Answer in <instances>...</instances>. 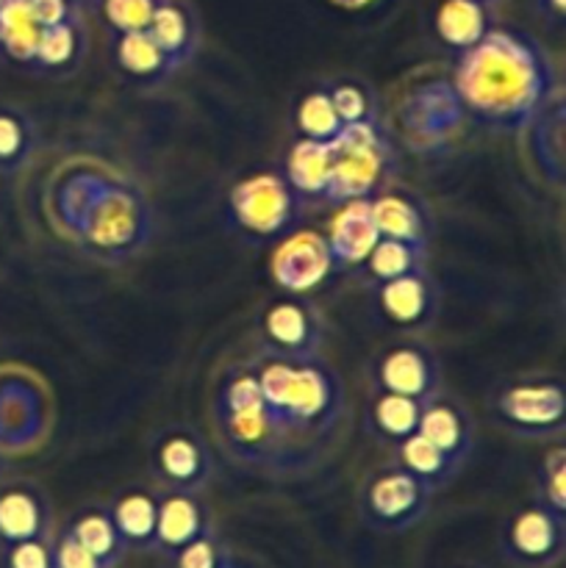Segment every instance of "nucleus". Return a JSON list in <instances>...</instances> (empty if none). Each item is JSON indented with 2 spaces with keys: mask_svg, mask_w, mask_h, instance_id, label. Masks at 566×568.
Here are the masks:
<instances>
[{
  "mask_svg": "<svg viewBox=\"0 0 566 568\" xmlns=\"http://www.w3.org/2000/svg\"><path fill=\"white\" fill-rule=\"evenodd\" d=\"M558 89L547 50L530 33L497 26L461 50L453 75L461 109L499 133L530 125Z\"/></svg>",
  "mask_w": 566,
  "mask_h": 568,
  "instance_id": "obj_1",
  "label": "nucleus"
},
{
  "mask_svg": "<svg viewBox=\"0 0 566 568\" xmlns=\"http://www.w3.org/2000/svg\"><path fill=\"white\" fill-rule=\"evenodd\" d=\"M253 372L264 403L300 444L336 430L344 408L342 381L320 355L292 358L261 353Z\"/></svg>",
  "mask_w": 566,
  "mask_h": 568,
  "instance_id": "obj_2",
  "label": "nucleus"
},
{
  "mask_svg": "<svg viewBox=\"0 0 566 568\" xmlns=\"http://www.w3.org/2000/svg\"><path fill=\"white\" fill-rule=\"evenodd\" d=\"M211 427L220 447L231 458L255 469L289 464L294 449H303V444L286 430V425L272 414V408L261 397L253 366L231 372L216 386Z\"/></svg>",
  "mask_w": 566,
  "mask_h": 568,
  "instance_id": "obj_3",
  "label": "nucleus"
},
{
  "mask_svg": "<svg viewBox=\"0 0 566 568\" xmlns=\"http://www.w3.org/2000/svg\"><path fill=\"white\" fill-rule=\"evenodd\" d=\"M72 186L83 194L81 216H70L67 225L78 244L98 258L114 261L137 253L150 236L148 205L137 192L100 175H75Z\"/></svg>",
  "mask_w": 566,
  "mask_h": 568,
  "instance_id": "obj_4",
  "label": "nucleus"
},
{
  "mask_svg": "<svg viewBox=\"0 0 566 568\" xmlns=\"http://www.w3.org/2000/svg\"><path fill=\"white\" fill-rule=\"evenodd\" d=\"M499 430L527 442H560L566 430V386L560 377H522L488 397Z\"/></svg>",
  "mask_w": 566,
  "mask_h": 568,
  "instance_id": "obj_5",
  "label": "nucleus"
},
{
  "mask_svg": "<svg viewBox=\"0 0 566 568\" xmlns=\"http://www.w3.org/2000/svg\"><path fill=\"white\" fill-rule=\"evenodd\" d=\"M327 150H331V172L322 197L333 205L375 194L394 164L392 144L386 142L377 122L344 125L342 133L327 142Z\"/></svg>",
  "mask_w": 566,
  "mask_h": 568,
  "instance_id": "obj_6",
  "label": "nucleus"
},
{
  "mask_svg": "<svg viewBox=\"0 0 566 568\" xmlns=\"http://www.w3.org/2000/svg\"><path fill=\"white\" fill-rule=\"evenodd\" d=\"M297 211V192L286 178L275 172H259L231 189V214L244 233L270 239L286 231Z\"/></svg>",
  "mask_w": 566,
  "mask_h": 568,
  "instance_id": "obj_7",
  "label": "nucleus"
},
{
  "mask_svg": "<svg viewBox=\"0 0 566 568\" xmlns=\"http://www.w3.org/2000/svg\"><path fill=\"white\" fill-rule=\"evenodd\" d=\"M375 381L381 392L403 394V397L431 403L444 392L442 366L436 353L422 344H400L388 347L375 366Z\"/></svg>",
  "mask_w": 566,
  "mask_h": 568,
  "instance_id": "obj_8",
  "label": "nucleus"
},
{
  "mask_svg": "<svg viewBox=\"0 0 566 568\" xmlns=\"http://www.w3.org/2000/svg\"><path fill=\"white\" fill-rule=\"evenodd\" d=\"M261 333H264V349L272 355H320L322 325L314 311L297 300L270 303L261 311Z\"/></svg>",
  "mask_w": 566,
  "mask_h": 568,
  "instance_id": "obj_9",
  "label": "nucleus"
},
{
  "mask_svg": "<svg viewBox=\"0 0 566 568\" xmlns=\"http://www.w3.org/2000/svg\"><path fill=\"white\" fill-rule=\"evenodd\" d=\"M272 277L286 292H311L320 286L336 266H333L331 250L325 236L314 231L294 233L272 255Z\"/></svg>",
  "mask_w": 566,
  "mask_h": 568,
  "instance_id": "obj_10",
  "label": "nucleus"
},
{
  "mask_svg": "<svg viewBox=\"0 0 566 568\" xmlns=\"http://www.w3.org/2000/svg\"><path fill=\"white\" fill-rule=\"evenodd\" d=\"M155 44L164 50L172 70L181 72L192 64L203 42V26L189 0H161L153 11V20L144 28Z\"/></svg>",
  "mask_w": 566,
  "mask_h": 568,
  "instance_id": "obj_11",
  "label": "nucleus"
},
{
  "mask_svg": "<svg viewBox=\"0 0 566 568\" xmlns=\"http://www.w3.org/2000/svg\"><path fill=\"white\" fill-rule=\"evenodd\" d=\"M416 433L425 436L431 444H436L442 453L458 460L461 466L469 460L472 449H475V419H472L461 399L449 397L444 392L433 397L431 403H425Z\"/></svg>",
  "mask_w": 566,
  "mask_h": 568,
  "instance_id": "obj_12",
  "label": "nucleus"
},
{
  "mask_svg": "<svg viewBox=\"0 0 566 568\" xmlns=\"http://www.w3.org/2000/svg\"><path fill=\"white\" fill-rule=\"evenodd\" d=\"M431 488L425 483L416 480L414 475L397 469L383 471L375 480H370L364 491V505L370 510L372 519L388 521V525H400V521L416 519Z\"/></svg>",
  "mask_w": 566,
  "mask_h": 568,
  "instance_id": "obj_13",
  "label": "nucleus"
},
{
  "mask_svg": "<svg viewBox=\"0 0 566 568\" xmlns=\"http://www.w3.org/2000/svg\"><path fill=\"white\" fill-rule=\"evenodd\" d=\"M370 211L381 239L431 250V216L416 197L405 192H383L377 197H370Z\"/></svg>",
  "mask_w": 566,
  "mask_h": 568,
  "instance_id": "obj_14",
  "label": "nucleus"
},
{
  "mask_svg": "<svg viewBox=\"0 0 566 568\" xmlns=\"http://www.w3.org/2000/svg\"><path fill=\"white\" fill-rule=\"evenodd\" d=\"M375 222H372L370 197L364 200H350L342 205L336 216L327 225V250H331L333 266L344 270V266H358L364 264L370 250L377 242Z\"/></svg>",
  "mask_w": 566,
  "mask_h": 568,
  "instance_id": "obj_15",
  "label": "nucleus"
},
{
  "mask_svg": "<svg viewBox=\"0 0 566 568\" xmlns=\"http://www.w3.org/2000/svg\"><path fill=\"white\" fill-rule=\"evenodd\" d=\"M381 308L394 325L422 327L436 316L438 294L431 281V272H411L377 286Z\"/></svg>",
  "mask_w": 566,
  "mask_h": 568,
  "instance_id": "obj_16",
  "label": "nucleus"
},
{
  "mask_svg": "<svg viewBox=\"0 0 566 568\" xmlns=\"http://www.w3.org/2000/svg\"><path fill=\"white\" fill-rule=\"evenodd\" d=\"M155 466L172 486L198 488L211 475V455L194 433L172 430L155 444Z\"/></svg>",
  "mask_w": 566,
  "mask_h": 568,
  "instance_id": "obj_17",
  "label": "nucleus"
},
{
  "mask_svg": "<svg viewBox=\"0 0 566 568\" xmlns=\"http://www.w3.org/2000/svg\"><path fill=\"white\" fill-rule=\"evenodd\" d=\"M111 53H114V64L122 75L131 83H142V87H161L178 75L172 70L170 59L164 50L150 39L148 31H131V33H111Z\"/></svg>",
  "mask_w": 566,
  "mask_h": 568,
  "instance_id": "obj_18",
  "label": "nucleus"
},
{
  "mask_svg": "<svg viewBox=\"0 0 566 568\" xmlns=\"http://www.w3.org/2000/svg\"><path fill=\"white\" fill-rule=\"evenodd\" d=\"M89 50V28L87 17L70 14L55 26H44L39 33L37 59L33 70L37 72H70L83 61Z\"/></svg>",
  "mask_w": 566,
  "mask_h": 568,
  "instance_id": "obj_19",
  "label": "nucleus"
},
{
  "mask_svg": "<svg viewBox=\"0 0 566 568\" xmlns=\"http://www.w3.org/2000/svg\"><path fill=\"white\" fill-rule=\"evenodd\" d=\"M494 9L477 3V0H438L433 14V31L444 48L466 50L486 37L494 26Z\"/></svg>",
  "mask_w": 566,
  "mask_h": 568,
  "instance_id": "obj_20",
  "label": "nucleus"
},
{
  "mask_svg": "<svg viewBox=\"0 0 566 568\" xmlns=\"http://www.w3.org/2000/svg\"><path fill=\"white\" fill-rule=\"evenodd\" d=\"M42 26L33 17V0H0V55L33 70Z\"/></svg>",
  "mask_w": 566,
  "mask_h": 568,
  "instance_id": "obj_21",
  "label": "nucleus"
},
{
  "mask_svg": "<svg viewBox=\"0 0 566 568\" xmlns=\"http://www.w3.org/2000/svg\"><path fill=\"white\" fill-rule=\"evenodd\" d=\"M44 508L39 491L31 486H14L0 488V541L6 544H22L33 541L42 530Z\"/></svg>",
  "mask_w": 566,
  "mask_h": 568,
  "instance_id": "obj_22",
  "label": "nucleus"
},
{
  "mask_svg": "<svg viewBox=\"0 0 566 568\" xmlns=\"http://www.w3.org/2000/svg\"><path fill=\"white\" fill-rule=\"evenodd\" d=\"M394 449H397L400 469L414 475L420 483H425L431 491L436 486L449 483L461 471L458 460L449 458L447 453H442L436 444H431L425 436H420V433H414V436L394 444Z\"/></svg>",
  "mask_w": 566,
  "mask_h": 568,
  "instance_id": "obj_23",
  "label": "nucleus"
},
{
  "mask_svg": "<svg viewBox=\"0 0 566 568\" xmlns=\"http://www.w3.org/2000/svg\"><path fill=\"white\" fill-rule=\"evenodd\" d=\"M422 408H425V403H420V399L381 392V388H377L370 405V425L377 438H383V442L388 444H400L403 438L414 436L416 433Z\"/></svg>",
  "mask_w": 566,
  "mask_h": 568,
  "instance_id": "obj_24",
  "label": "nucleus"
},
{
  "mask_svg": "<svg viewBox=\"0 0 566 568\" xmlns=\"http://www.w3.org/2000/svg\"><path fill=\"white\" fill-rule=\"evenodd\" d=\"M327 172H331V150L325 142L300 139L286 155V183L303 197L325 194Z\"/></svg>",
  "mask_w": 566,
  "mask_h": 568,
  "instance_id": "obj_25",
  "label": "nucleus"
},
{
  "mask_svg": "<svg viewBox=\"0 0 566 568\" xmlns=\"http://www.w3.org/2000/svg\"><path fill=\"white\" fill-rule=\"evenodd\" d=\"M37 148V128L17 105H0V175H14Z\"/></svg>",
  "mask_w": 566,
  "mask_h": 568,
  "instance_id": "obj_26",
  "label": "nucleus"
},
{
  "mask_svg": "<svg viewBox=\"0 0 566 568\" xmlns=\"http://www.w3.org/2000/svg\"><path fill=\"white\" fill-rule=\"evenodd\" d=\"M364 264L370 281L375 283V286H381V283L411 275V272H425L427 250L414 247V244L405 242H394V239H377Z\"/></svg>",
  "mask_w": 566,
  "mask_h": 568,
  "instance_id": "obj_27",
  "label": "nucleus"
},
{
  "mask_svg": "<svg viewBox=\"0 0 566 568\" xmlns=\"http://www.w3.org/2000/svg\"><path fill=\"white\" fill-rule=\"evenodd\" d=\"M560 519L564 516L555 514L549 508H533L525 510L519 519L511 527V544L525 558H544L553 552L560 541Z\"/></svg>",
  "mask_w": 566,
  "mask_h": 568,
  "instance_id": "obj_28",
  "label": "nucleus"
},
{
  "mask_svg": "<svg viewBox=\"0 0 566 568\" xmlns=\"http://www.w3.org/2000/svg\"><path fill=\"white\" fill-rule=\"evenodd\" d=\"M200 530V510L186 494H175L161 503L155 510V536L166 544V547H183V544L194 541Z\"/></svg>",
  "mask_w": 566,
  "mask_h": 568,
  "instance_id": "obj_29",
  "label": "nucleus"
},
{
  "mask_svg": "<svg viewBox=\"0 0 566 568\" xmlns=\"http://www.w3.org/2000/svg\"><path fill=\"white\" fill-rule=\"evenodd\" d=\"M297 128L303 139L311 142H331L342 133V120H338L336 109H333L331 98H327L325 87H316L300 100L297 105Z\"/></svg>",
  "mask_w": 566,
  "mask_h": 568,
  "instance_id": "obj_30",
  "label": "nucleus"
},
{
  "mask_svg": "<svg viewBox=\"0 0 566 568\" xmlns=\"http://www.w3.org/2000/svg\"><path fill=\"white\" fill-rule=\"evenodd\" d=\"M325 92L336 109L342 125H364V122H377V109L372 92L361 83L338 81L325 83Z\"/></svg>",
  "mask_w": 566,
  "mask_h": 568,
  "instance_id": "obj_31",
  "label": "nucleus"
},
{
  "mask_svg": "<svg viewBox=\"0 0 566 568\" xmlns=\"http://www.w3.org/2000/svg\"><path fill=\"white\" fill-rule=\"evenodd\" d=\"M155 505L148 494H128L114 508V527L128 541H144L155 532Z\"/></svg>",
  "mask_w": 566,
  "mask_h": 568,
  "instance_id": "obj_32",
  "label": "nucleus"
},
{
  "mask_svg": "<svg viewBox=\"0 0 566 568\" xmlns=\"http://www.w3.org/2000/svg\"><path fill=\"white\" fill-rule=\"evenodd\" d=\"M161 0H100L98 14L111 33L144 31L153 20V11Z\"/></svg>",
  "mask_w": 566,
  "mask_h": 568,
  "instance_id": "obj_33",
  "label": "nucleus"
},
{
  "mask_svg": "<svg viewBox=\"0 0 566 568\" xmlns=\"http://www.w3.org/2000/svg\"><path fill=\"white\" fill-rule=\"evenodd\" d=\"M538 491L544 494V508L555 510L564 516L566 510V447L564 442H555L553 449H547L538 469Z\"/></svg>",
  "mask_w": 566,
  "mask_h": 568,
  "instance_id": "obj_34",
  "label": "nucleus"
},
{
  "mask_svg": "<svg viewBox=\"0 0 566 568\" xmlns=\"http://www.w3.org/2000/svg\"><path fill=\"white\" fill-rule=\"evenodd\" d=\"M72 536H75L89 552L98 555V558H105V555L117 547V536H120V532H117L114 521L105 519L103 514H89L78 521Z\"/></svg>",
  "mask_w": 566,
  "mask_h": 568,
  "instance_id": "obj_35",
  "label": "nucleus"
},
{
  "mask_svg": "<svg viewBox=\"0 0 566 568\" xmlns=\"http://www.w3.org/2000/svg\"><path fill=\"white\" fill-rule=\"evenodd\" d=\"M9 568H50L48 549L33 538V541H22L11 547Z\"/></svg>",
  "mask_w": 566,
  "mask_h": 568,
  "instance_id": "obj_36",
  "label": "nucleus"
},
{
  "mask_svg": "<svg viewBox=\"0 0 566 568\" xmlns=\"http://www.w3.org/2000/svg\"><path fill=\"white\" fill-rule=\"evenodd\" d=\"M59 568H98V555L89 552L70 532L59 547Z\"/></svg>",
  "mask_w": 566,
  "mask_h": 568,
  "instance_id": "obj_37",
  "label": "nucleus"
},
{
  "mask_svg": "<svg viewBox=\"0 0 566 568\" xmlns=\"http://www.w3.org/2000/svg\"><path fill=\"white\" fill-rule=\"evenodd\" d=\"M75 11L67 6V0H33V17H37L39 26H55V22L67 20Z\"/></svg>",
  "mask_w": 566,
  "mask_h": 568,
  "instance_id": "obj_38",
  "label": "nucleus"
},
{
  "mask_svg": "<svg viewBox=\"0 0 566 568\" xmlns=\"http://www.w3.org/2000/svg\"><path fill=\"white\" fill-rule=\"evenodd\" d=\"M183 568H211L214 566V549L209 541H189L181 555Z\"/></svg>",
  "mask_w": 566,
  "mask_h": 568,
  "instance_id": "obj_39",
  "label": "nucleus"
},
{
  "mask_svg": "<svg viewBox=\"0 0 566 568\" xmlns=\"http://www.w3.org/2000/svg\"><path fill=\"white\" fill-rule=\"evenodd\" d=\"M533 6H536V11L547 22H553V26H564L566 0H533Z\"/></svg>",
  "mask_w": 566,
  "mask_h": 568,
  "instance_id": "obj_40",
  "label": "nucleus"
},
{
  "mask_svg": "<svg viewBox=\"0 0 566 568\" xmlns=\"http://www.w3.org/2000/svg\"><path fill=\"white\" fill-rule=\"evenodd\" d=\"M67 6H70L72 11H78V14H98L100 9V0H67Z\"/></svg>",
  "mask_w": 566,
  "mask_h": 568,
  "instance_id": "obj_41",
  "label": "nucleus"
},
{
  "mask_svg": "<svg viewBox=\"0 0 566 568\" xmlns=\"http://www.w3.org/2000/svg\"><path fill=\"white\" fill-rule=\"evenodd\" d=\"M331 3L342 6V9H364V6H372L375 0H331Z\"/></svg>",
  "mask_w": 566,
  "mask_h": 568,
  "instance_id": "obj_42",
  "label": "nucleus"
},
{
  "mask_svg": "<svg viewBox=\"0 0 566 568\" xmlns=\"http://www.w3.org/2000/svg\"><path fill=\"white\" fill-rule=\"evenodd\" d=\"M477 3H483V6H488V9H494V6L505 3V0H477Z\"/></svg>",
  "mask_w": 566,
  "mask_h": 568,
  "instance_id": "obj_43",
  "label": "nucleus"
},
{
  "mask_svg": "<svg viewBox=\"0 0 566 568\" xmlns=\"http://www.w3.org/2000/svg\"><path fill=\"white\" fill-rule=\"evenodd\" d=\"M0 469H3V460H0Z\"/></svg>",
  "mask_w": 566,
  "mask_h": 568,
  "instance_id": "obj_44",
  "label": "nucleus"
}]
</instances>
